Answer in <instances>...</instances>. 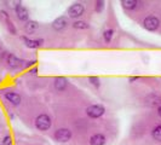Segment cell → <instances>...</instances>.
Masks as SVG:
<instances>
[{"instance_id": "cell-3", "label": "cell", "mask_w": 161, "mask_h": 145, "mask_svg": "<svg viewBox=\"0 0 161 145\" xmlns=\"http://www.w3.org/2000/svg\"><path fill=\"white\" fill-rule=\"evenodd\" d=\"M105 113V108L103 105H99V104H93V105H90L87 109H86V114L91 119H98L101 117L102 115H104Z\"/></svg>"}, {"instance_id": "cell-23", "label": "cell", "mask_w": 161, "mask_h": 145, "mask_svg": "<svg viewBox=\"0 0 161 145\" xmlns=\"http://www.w3.org/2000/svg\"><path fill=\"white\" fill-rule=\"evenodd\" d=\"M129 80H130V82H132V81H136V80H138V76H133V78H130Z\"/></svg>"}, {"instance_id": "cell-1", "label": "cell", "mask_w": 161, "mask_h": 145, "mask_svg": "<svg viewBox=\"0 0 161 145\" xmlns=\"http://www.w3.org/2000/svg\"><path fill=\"white\" fill-rule=\"evenodd\" d=\"M35 126L39 131H47L51 127V117L47 114H41L35 120Z\"/></svg>"}, {"instance_id": "cell-6", "label": "cell", "mask_w": 161, "mask_h": 145, "mask_svg": "<svg viewBox=\"0 0 161 145\" xmlns=\"http://www.w3.org/2000/svg\"><path fill=\"white\" fill-rule=\"evenodd\" d=\"M67 26H68V18L64 16H61V17H58V18H56V19L53 21V23H52V28H53L55 30H58V32L65 29Z\"/></svg>"}, {"instance_id": "cell-12", "label": "cell", "mask_w": 161, "mask_h": 145, "mask_svg": "<svg viewBox=\"0 0 161 145\" xmlns=\"http://www.w3.org/2000/svg\"><path fill=\"white\" fill-rule=\"evenodd\" d=\"M105 144V137L101 133L95 134L90 138V145H104Z\"/></svg>"}, {"instance_id": "cell-10", "label": "cell", "mask_w": 161, "mask_h": 145, "mask_svg": "<svg viewBox=\"0 0 161 145\" xmlns=\"http://www.w3.org/2000/svg\"><path fill=\"white\" fill-rule=\"evenodd\" d=\"M5 98L12 104V105H18L21 103V96L16 92H6Z\"/></svg>"}, {"instance_id": "cell-7", "label": "cell", "mask_w": 161, "mask_h": 145, "mask_svg": "<svg viewBox=\"0 0 161 145\" xmlns=\"http://www.w3.org/2000/svg\"><path fill=\"white\" fill-rule=\"evenodd\" d=\"M16 14H17V17L21 19V21H28V18H29V12H28V10L21 4V2H18L16 5Z\"/></svg>"}, {"instance_id": "cell-19", "label": "cell", "mask_w": 161, "mask_h": 145, "mask_svg": "<svg viewBox=\"0 0 161 145\" xmlns=\"http://www.w3.org/2000/svg\"><path fill=\"white\" fill-rule=\"evenodd\" d=\"M89 81H90L93 86H96L97 88L101 86V80H99V78H97V76H90V78H89Z\"/></svg>"}, {"instance_id": "cell-14", "label": "cell", "mask_w": 161, "mask_h": 145, "mask_svg": "<svg viewBox=\"0 0 161 145\" xmlns=\"http://www.w3.org/2000/svg\"><path fill=\"white\" fill-rule=\"evenodd\" d=\"M38 28H39L38 22H35V21H27V22H26L24 29H26V32L28 33V34H32V33H34L36 29H38Z\"/></svg>"}, {"instance_id": "cell-2", "label": "cell", "mask_w": 161, "mask_h": 145, "mask_svg": "<svg viewBox=\"0 0 161 145\" xmlns=\"http://www.w3.org/2000/svg\"><path fill=\"white\" fill-rule=\"evenodd\" d=\"M159 26H160L159 18L153 16V15L147 16L144 18V21H143V27H144L148 32H155V30L159 28Z\"/></svg>"}, {"instance_id": "cell-20", "label": "cell", "mask_w": 161, "mask_h": 145, "mask_svg": "<svg viewBox=\"0 0 161 145\" xmlns=\"http://www.w3.org/2000/svg\"><path fill=\"white\" fill-rule=\"evenodd\" d=\"M104 9V1H97L96 2V11L97 12H102Z\"/></svg>"}, {"instance_id": "cell-15", "label": "cell", "mask_w": 161, "mask_h": 145, "mask_svg": "<svg viewBox=\"0 0 161 145\" xmlns=\"http://www.w3.org/2000/svg\"><path fill=\"white\" fill-rule=\"evenodd\" d=\"M137 4H138V1H136V0H122L121 1L122 7L126 10H134L137 7Z\"/></svg>"}, {"instance_id": "cell-24", "label": "cell", "mask_w": 161, "mask_h": 145, "mask_svg": "<svg viewBox=\"0 0 161 145\" xmlns=\"http://www.w3.org/2000/svg\"><path fill=\"white\" fill-rule=\"evenodd\" d=\"M158 114H159V116L161 117V107H159V109H158Z\"/></svg>"}, {"instance_id": "cell-21", "label": "cell", "mask_w": 161, "mask_h": 145, "mask_svg": "<svg viewBox=\"0 0 161 145\" xmlns=\"http://www.w3.org/2000/svg\"><path fill=\"white\" fill-rule=\"evenodd\" d=\"M12 144V139L10 135H5L2 139V145H11Z\"/></svg>"}, {"instance_id": "cell-11", "label": "cell", "mask_w": 161, "mask_h": 145, "mask_svg": "<svg viewBox=\"0 0 161 145\" xmlns=\"http://www.w3.org/2000/svg\"><path fill=\"white\" fill-rule=\"evenodd\" d=\"M145 102L149 105H151V107H161V97H159L158 95H155V93L149 95V96L147 97Z\"/></svg>"}, {"instance_id": "cell-4", "label": "cell", "mask_w": 161, "mask_h": 145, "mask_svg": "<svg viewBox=\"0 0 161 145\" xmlns=\"http://www.w3.org/2000/svg\"><path fill=\"white\" fill-rule=\"evenodd\" d=\"M84 11H85V6L80 2H75V4H73V5H70L68 7V15L72 18L80 17L84 14Z\"/></svg>"}, {"instance_id": "cell-5", "label": "cell", "mask_w": 161, "mask_h": 145, "mask_svg": "<svg viewBox=\"0 0 161 145\" xmlns=\"http://www.w3.org/2000/svg\"><path fill=\"white\" fill-rule=\"evenodd\" d=\"M72 138V132L68 128H60L55 133V139L60 143H67Z\"/></svg>"}, {"instance_id": "cell-25", "label": "cell", "mask_w": 161, "mask_h": 145, "mask_svg": "<svg viewBox=\"0 0 161 145\" xmlns=\"http://www.w3.org/2000/svg\"><path fill=\"white\" fill-rule=\"evenodd\" d=\"M2 52H4V50H2V48H0V56H1V53H2Z\"/></svg>"}, {"instance_id": "cell-13", "label": "cell", "mask_w": 161, "mask_h": 145, "mask_svg": "<svg viewBox=\"0 0 161 145\" xmlns=\"http://www.w3.org/2000/svg\"><path fill=\"white\" fill-rule=\"evenodd\" d=\"M68 86V80L65 78H56L55 79V88L57 91H64Z\"/></svg>"}, {"instance_id": "cell-16", "label": "cell", "mask_w": 161, "mask_h": 145, "mask_svg": "<svg viewBox=\"0 0 161 145\" xmlns=\"http://www.w3.org/2000/svg\"><path fill=\"white\" fill-rule=\"evenodd\" d=\"M153 137H154L155 140L161 142V125L156 126L155 128L153 129Z\"/></svg>"}, {"instance_id": "cell-22", "label": "cell", "mask_w": 161, "mask_h": 145, "mask_svg": "<svg viewBox=\"0 0 161 145\" xmlns=\"http://www.w3.org/2000/svg\"><path fill=\"white\" fill-rule=\"evenodd\" d=\"M7 26H9L10 32L12 33V34H16V29L14 28V26H12V23H11V21H10V19H7Z\"/></svg>"}, {"instance_id": "cell-17", "label": "cell", "mask_w": 161, "mask_h": 145, "mask_svg": "<svg viewBox=\"0 0 161 145\" xmlns=\"http://www.w3.org/2000/svg\"><path fill=\"white\" fill-rule=\"evenodd\" d=\"M73 27L76 28V29H87L89 28V24L84 21H76L73 23Z\"/></svg>"}, {"instance_id": "cell-18", "label": "cell", "mask_w": 161, "mask_h": 145, "mask_svg": "<svg viewBox=\"0 0 161 145\" xmlns=\"http://www.w3.org/2000/svg\"><path fill=\"white\" fill-rule=\"evenodd\" d=\"M114 36V30L113 29H107L105 32L103 33V38H104V40L107 41V42H110L112 41V39H113Z\"/></svg>"}, {"instance_id": "cell-8", "label": "cell", "mask_w": 161, "mask_h": 145, "mask_svg": "<svg viewBox=\"0 0 161 145\" xmlns=\"http://www.w3.org/2000/svg\"><path fill=\"white\" fill-rule=\"evenodd\" d=\"M7 64H9L10 68L16 69V68H19V66H22V65H23V61H22V59H19L18 57H16L15 54L10 53V54L7 56Z\"/></svg>"}, {"instance_id": "cell-9", "label": "cell", "mask_w": 161, "mask_h": 145, "mask_svg": "<svg viewBox=\"0 0 161 145\" xmlns=\"http://www.w3.org/2000/svg\"><path fill=\"white\" fill-rule=\"evenodd\" d=\"M22 40L24 41V45L29 48H38L39 46L43 45V40L39 39V40H31L29 38H26V36H22Z\"/></svg>"}]
</instances>
